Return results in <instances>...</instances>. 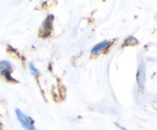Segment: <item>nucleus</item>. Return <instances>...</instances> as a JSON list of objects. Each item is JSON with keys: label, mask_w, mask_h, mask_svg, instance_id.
Instances as JSON below:
<instances>
[{"label": "nucleus", "mask_w": 157, "mask_h": 130, "mask_svg": "<svg viewBox=\"0 0 157 130\" xmlns=\"http://www.w3.org/2000/svg\"><path fill=\"white\" fill-rule=\"evenodd\" d=\"M15 113H16L18 121L21 124L23 128H25L26 130H35V127L34 126L33 122L31 120L30 118L25 116L19 109L15 110Z\"/></svg>", "instance_id": "obj_1"}, {"label": "nucleus", "mask_w": 157, "mask_h": 130, "mask_svg": "<svg viewBox=\"0 0 157 130\" xmlns=\"http://www.w3.org/2000/svg\"><path fill=\"white\" fill-rule=\"evenodd\" d=\"M137 82L140 87H144L146 81V66L144 61L140 64L137 71Z\"/></svg>", "instance_id": "obj_2"}, {"label": "nucleus", "mask_w": 157, "mask_h": 130, "mask_svg": "<svg viewBox=\"0 0 157 130\" xmlns=\"http://www.w3.org/2000/svg\"><path fill=\"white\" fill-rule=\"evenodd\" d=\"M109 44H110V42H109L108 41H101L99 44H96V45L92 48L91 53L93 54H100V52H101V50L105 49L106 47L109 45Z\"/></svg>", "instance_id": "obj_3"}, {"label": "nucleus", "mask_w": 157, "mask_h": 130, "mask_svg": "<svg viewBox=\"0 0 157 130\" xmlns=\"http://www.w3.org/2000/svg\"><path fill=\"white\" fill-rule=\"evenodd\" d=\"M11 69V65L7 61H1L0 62V73H4L5 75L8 76L9 73V70Z\"/></svg>", "instance_id": "obj_4"}, {"label": "nucleus", "mask_w": 157, "mask_h": 130, "mask_svg": "<svg viewBox=\"0 0 157 130\" xmlns=\"http://www.w3.org/2000/svg\"><path fill=\"white\" fill-rule=\"evenodd\" d=\"M29 67H30V70H31V73H32V74L33 75V76H36L38 74V70H37V68H35V67L32 64H30Z\"/></svg>", "instance_id": "obj_5"}, {"label": "nucleus", "mask_w": 157, "mask_h": 130, "mask_svg": "<svg viewBox=\"0 0 157 130\" xmlns=\"http://www.w3.org/2000/svg\"><path fill=\"white\" fill-rule=\"evenodd\" d=\"M120 127H121V128H122V129H123V130H127V128H124V127H122V126H120Z\"/></svg>", "instance_id": "obj_6"}]
</instances>
